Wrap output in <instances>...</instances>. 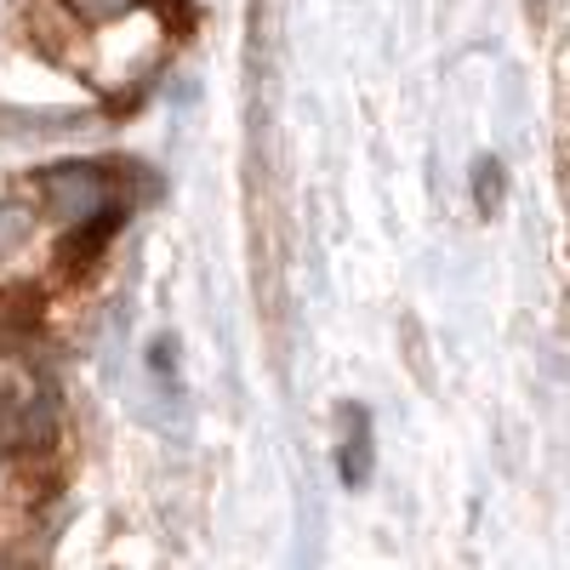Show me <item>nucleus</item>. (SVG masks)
I'll return each instance as SVG.
<instances>
[{
    "label": "nucleus",
    "instance_id": "nucleus-1",
    "mask_svg": "<svg viewBox=\"0 0 570 570\" xmlns=\"http://www.w3.org/2000/svg\"><path fill=\"white\" fill-rule=\"evenodd\" d=\"M40 200L63 223H86L109 206V171L98 166H52L40 171Z\"/></svg>",
    "mask_w": 570,
    "mask_h": 570
},
{
    "label": "nucleus",
    "instance_id": "nucleus-3",
    "mask_svg": "<svg viewBox=\"0 0 570 570\" xmlns=\"http://www.w3.org/2000/svg\"><path fill=\"white\" fill-rule=\"evenodd\" d=\"M502 195H508V183H502V166L485 155L480 166H473V200H480V212L491 217L497 206H502Z\"/></svg>",
    "mask_w": 570,
    "mask_h": 570
},
{
    "label": "nucleus",
    "instance_id": "nucleus-4",
    "mask_svg": "<svg viewBox=\"0 0 570 570\" xmlns=\"http://www.w3.org/2000/svg\"><path fill=\"white\" fill-rule=\"evenodd\" d=\"M69 7L86 18V23H104V18H115V12H126L131 0H69Z\"/></svg>",
    "mask_w": 570,
    "mask_h": 570
},
{
    "label": "nucleus",
    "instance_id": "nucleus-2",
    "mask_svg": "<svg viewBox=\"0 0 570 570\" xmlns=\"http://www.w3.org/2000/svg\"><path fill=\"white\" fill-rule=\"evenodd\" d=\"M337 468L348 485H365L371 480V416L360 405L343 411V451H337Z\"/></svg>",
    "mask_w": 570,
    "mask_h": 570
}]
</instances>
